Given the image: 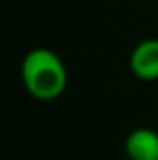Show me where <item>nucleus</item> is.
Returning a JSON list of instances; mask_svg holds the SVG:
<instances>
[{
	"label": "nucleus",
	"instance_id": "nucleus-1",
	"mask_svg": "<svg viewBox=\"0 0 158 160\" xmlns=\"http://www.w3.org/2000/svg\"><path fill=\"white\" fill-rule=\"evenodd\" d=\"M24 89L37 101H54L67 88V69L50 48H32L21 63Z\"/></svg>",
	"mask_w": 158,
	"mask_h": 160
},
{
	"label": "nucleus",
	"instance_id": "nucleus-3",
	"mask_svg": "<svg viewBox=\"0 0 158 160\" xmlns=\"http://www.w3.org/2000/svg\"><path fill=\"white\" fill-rule=\"evenodd\" d=\"M128 160H158V132L149 127H138L125 140Z\"/></svg>",
	"mask_w": 158,
	"mask_h": 160
},
{
	"label": "nucleus",
	"instance_id": "nucleus-2",
	"mask_svg": "<svg viewBox=\"0 0 158 160\" xmlns=\"http://www.w3.org/2000/svg\"><path fill=\"white\" fill-rule=\"evenodd\" d=\"M128 67L130 73L140 80L153 82L158 80V39L149 38V39L140 41L128 58Z\"/></svg>",
	"mask_w": 158,
	"mask_h": 160
}]
</instances>
